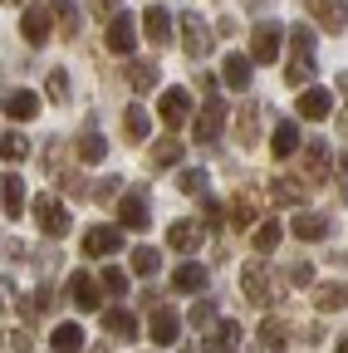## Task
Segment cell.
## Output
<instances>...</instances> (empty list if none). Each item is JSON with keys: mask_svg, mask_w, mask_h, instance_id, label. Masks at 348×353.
Wrapping results in <instances>:
<instances>
[{"mask_svg": "<svg viewBox=\"0 0 348 353\" xmlns=\"http://www.w3.org/2000/svg\"><path fill=\"white\" fill-rule=\"evenodd\" d=\"M123 245V231L118 226H94L89 236H83V250H89V255H113Z\"/></svg>", "mask_w": 348, "mask_h": 353, "instance_id": "cell-19", "label": "cell"}, {"mask_svg": "<svg viewBox=\"0 0 348 353\" xmlns=\"http://www.w3.org/2000/svg\"><path fill=\"white\" fill-rule=\"evenodd\" d=\"M20 34H25L30 44H45V39H50V10L30 6V10L20 15Z\"/></svg>", "mask_w": 348, "mask_h": 353, "instance_id": "cell-21", "label": "cell"}, {"mask_svg": "<svg viewBox=\"0 0 348 353\" xmlns=\"http://www.w3.org/2000/svg\"><path fill=\"white\" fill-rule=\"evenodd\" d=\"M280 236H285V221H275V216H270V221H260V226H255V250H260V255H270V250L280 245Z\"/></svg>", "mask_w": 348, "mask_h": 353, "instance_id": "cell-27", "label": "cell"}, {"mask_svg": "<svg viewBox=\"0 0 348 353\" xmlns=\"http://www.w3.org/2000/svg\"><path fill=\"white\" fill-rule=\"evenodd\" d=\"M89 6H94V15H103V20L118 15V0H89Z\"/></svg>", "mask_w": 348, "mask_h": 353, "instance_id": "cell-46", "label": "cell"}, {"mask_svg": "<svg viewBox=\"0 0 348 353\" xmlns=\"http://www.w3.org/2000/svg\"><path fill=\"white\" fill-rule=\"evenodd\" d=\"M236 343H240V324L236 319H221L206 334V353H236Z\"/></svg>", "mask_w": 348, "mask_h": 353, "instance_id": "cell-18", "label": "cell"}, {"mask_svg": "<svg viewBox=\"0 0 348 353\" xmlns=\"http://www.w3.org/2000/svg\"><path fill=\"white\" fill-rule=\"evenodd\" d=\"M34 221H39V231H45V236H69V226H74V221H69V206L59 201V196H34Z\"/></svg>", "mask_w": 348, "mask_h": 353, "instance_id": "cell-2", "label": "cell"}, {"mask_svg": "<svg viewBox=\"0 0 348 353\" xmlns=\"http://www.w3.org/2000/svg\"><path fill=\"white\" fill-rule=\"evenodd\" d=\"M127 83H133L138 94L157 88V64H152V59H143V64H127Z\"/></svg>", "mask_w": 348, "mask_h": 353, "instance_id": "cell-31", "label": "cell"}, {"mask_svg": "<svg viewBox=\"0 0 348 353\" xmlns=\"http://www.w3.org/2000/svg\"><path fill=\"white\" fill-rule=\"evenodd\" d=\"M103 329L113 339H138V314H127V309H103Z\"/></svg>", "mask_w": 348, "mask_h": 353, "instance_id": "cell-24", "label": "cell"}, {"mask_svg": "<svg viewBox=\"0 0 348 353\" xmlns=\"http://www.w3.org/2000/svg\"><path fill=\"white\" fill-rule=\"evenodd\" d=\"M285 280H289V285H309V280H314V270L299 260V265H289V270H285Z\"/></svg>", "mask_w": 348, "mask_h": 353, "instance_id": "cell-43", "label": "cell"}, {"mask_svg": "<svg viewBox=\"0 0 348 353\" xmlns=\"http://www.w3.org/2000/svg\"><path fill=\"white\" fill-rule=\"evenodd\" d=\"M314 79V30L309 25H294L289 30V69H285V83H309Z\"/></svg>", "mask_w": 348, "mask_h": 353, "instance_id": "cell-1", "label": "cell"}, {"mask_svg": "<svg viewBox=\"0 0 348 353\" xmlns=\"http://www.w3.org/2000/svg\"><path fill=\"white\" fill-rule=\"evenodd\" d=\"M10 348H15V353H30V334L15 329V334H10Z\"/></svg>", "mask_w": 348, "mask_h": 353, "instance_id": "cell-47", "label": "cell"}, {"mask_svg": "<svg viewBox=\"0 0 348 353\" xmlns=\"http://www.w3.org/2000/svg\"><path fill=\"white\" fill-rule=\"evenodd\" d=\"M314 304H319V309H343V304H348V290H343V285H319Z\"/></svg>", "mask_w": 348, "mask_h": 353, "instance_id": "cell-39", "label": "cell"}, {"mask_svg": "<svg viewBox=\"0 0 348 353\" xmlns=\"http://www.w3.org/2000/svg\"><path fill=\"white\" fill-rule=\"evenodd\" d=\"M275 201H285V206H289V201H304V187L289 182V176H280V182H275Z\"/></svg>", "mask_w": 348, "mask_h": 353, "instance_id": "cell-41", "label": "cell"}, {"mask_svg": "<svg viewBox=\"0 0 348 353\" xmlns=\"http://www.w3.org/2000/svg\"><path fill=\"white\" fill-rule=\"evenodd\" d=\"M182 138H162V143H152V167H172V162H182Z\"/></svg>", "mask_w": 348, "mask_h": 353, "instance_id": "cell-32", "label": "cell"}, {"mask_svg": "<svg viewBox=\"0 0 348 353\" xmlns=\"http://www.w3.org/2000/svg\"><path fill=\"white\" fill-rule=\"evenodd\" d=\"M79 157L83 162H103L108 157V143L99 138V132H83V138H79Z\"/></svg>", "mask_w": 348, "mask_h": 353, "instance_id": "cell-36", "label": "cell"}, {"mask_svg": "<svg viewBox=\"0 0 348 353\" xmlns=\"http://www.w3.org/2000/svg\"><path fill=\"white\" fill-rule=\"evenodd\" d=\"M127 260H133V270H138V275H157V270H162V255H157L152 245H138Z\"/></svg>", "mask_w": 348, "mask_h": 353, "instance_id": "cell-34", "label": "cell"}, {"mask_svg": "<svg viewBox=\"0 0 348 353\" xmlns=\"http://www.w3.org/2000/svg\"><path fill=\"white\" fill-rule=\"evenodd\" d=\"M50 348L54 353H83V329L79 324H54L50 329Z\"/></svg>", "mask_w": 348, "mask_h": 353, "instance_id": "cell-23", "label": "cell"}, {"mask_svg": "<svg viewBox=\"0 0 348 353\" xmlns=\"http://www.w3.org/2000/svg\"><path fill=\"white\" fill-rule=\"evenodd\" d=\"M147 339H152V343H162V348H167V343H177V339H182V319H177V309L157 304V309H152V319H147Z\"/></svg>", "mask_w": 348, "mask_h": 353, "instance_id": "cell-8", "label": "cell"}, {"mask_svg": "<svg viewBox=\"0 0 348 353\" xmlns=\"http://www.w3.org/2000/svg\"><path fill=\"white\" fill-rule=\"evenodd\" d=\"M221 79H226V88L245 94V88H250V59H245V54H226V59H221Z\"/></svg>", "mask_w": 348, "mask_h": 353, "instance_id": "cell-20", "label": "cell"}, {"mask_svg": "<svg viewBox=\"0 0 348 353\" xmlns=\"http://www.w3.org/2000/svg\"><path fill=\"white\" fill-rule=\"evenodd\" d=\"M294 148H299V128H294V123H280L275 138H270V152L285 162V157H294Z\"/></svg>", "mask_w": 348, "mask_h": 353, "instance_id": "cell-28", "label": "cell"}, {"mask_svg": "<svg viewBox=\"0 0 348 353\" xmlns=\"http://www.w3.org/2000/svg\"><path fill=\"white\" fill-rule=\"evenodd\" d=\"M123 132H127V138H133V143H147V132H152V113L133 103V108L123 113Z\"/></svg>", "mask_w": 348, "mask_h": 353, "instance_id": "cell-25", "label": "cell"}, {"mask_svg": "<svg viewBox=\"0 0 348 353\" xmlns=\"http://www.w3.org/2000/svg\"><path fill=\"white\" fill-rule=\"evenodd\" d=\"M69 299L83 309V314H94V309H99V285H94L89 270H74V275H69Z\"/></svg>", "mask_w": 348, "mask_h": 353, "instance_id": "cell-15", "label": "cell"}, {"mask_svg": "<svg viewBox=\"0 0 348 353\" xmlns=\"http://www.w3.org/2000/svg\"><path fill=\"white\" fill-rule=\"evenodd\" d=\"M177 187H182V192H192V196H206V172H201V167H187Z\"/></svg>", "mask_w": 348, "mask_h": 353, "instance_id": "cell-40", "label": "cell"}, {"mask_svg": "<svg viewBox=\"0 0 348 353\" xmlns=\"http://www.w3.org/2000/svg\"><path fill=\"white\" fill-rule=\"evenodd\" d=\"M255 128H260V113H255V103H245L240 118H236V132H240V143H245V148L255 143Z\"/></svg>", "mask_w": 348, "mask_h": 353, "instance_id": "cell-38", "label": "cell"}, {"mask_svg": "<svg viewBox=\"0 0 348 353\" xmlns=\"http://www.w3.org/2000/svg\"><path fill=\"white\" fill-rule=\"evenodd\" d=\"M0 108H6L15 123H30V118H39V94H30V88H10V94L0 99Z\"/></svg>", "mask_w": 348, "mask_h": 353, "instance_id": "cell-14", "label": "cell"}, {"mask_svg": "<svg viewBox=\"0 0 348 353\" xmlns=\"http://www.w3.org/2000/svg\"><path fill=\"white\" fill-rule=\"evenodd\" d=\"M280 39H285V30H280L275 20H265V25H260V30L250 34V59H255V64H275Z\"/></svg>", "mask_w": 348, "mask_h": 353, "instance_id": "cell-6", "label": "cell"}, {"mask_svg": "<svg viewBox=\"0 0 348 353\" xmlns=\"http://www.w3.org/2000/svg\"><path fill=\"white\" fill-rule=\"evenodd\" d=\"M103 44H108L113 54H133V50H138V25L127 20V15H113V20H108V34H103Z\"/></svg>", "mask_w": 348, "mask_h": 353, "instance_id": "cell-9", "label": "cell"}, {"mask_svg": "<svg viewBox=\"0 0 348 353\" xmlns=\"http://www.w3.org/2000/svg\"><path fill=\"white\" fill-rule=\"evenodd\" d=\"M329 162H334V152H329L324 138H309V143H304V176H309V187L329 176Z\"/></svg>", "mask_w": 348, "mask_h": 353, "instance_id": "cell-12", "label": "cell"}, {"mask_svg": "<svg viewBox=\"0 0 348 353\" xmlns=\"http://www.w3.org/2000/svg\"><path fill=\"white\" fill-rule=\"evenodd\" d=\"M10 6H20V0H10Z\"/></svg>", "mask_w": 348, "mask_h": 353, "instance_id": "cell-53", "label": "cell"}, {"mask_svg": "<svg viewBox=\"0 0 348 353\" xmlns=\"http://www.w3.org/2000/svg\"><path fill=\"white\" fill-rule=\"evenodd\" d=\"M50 10L59 15V34H64V39H74V34H79V20H74V0H50Z\"/></svg>", "mask_w": 348, "mask_h": 353, "instance_id": "cell-35", "label": "cell"}, {"mask_svg": "<svg viewBox=\"0 0 348 353\" xmlns=\"http://www.w3.org/2000/svg\"><path fill=\"white\" fill-rule=\"evenodd\" d=\"M206 280H211V275H206V265H192V260L172 270V290H182V294H201Z\"/></svg>", "mask_w": 348, "mask_h": 353, "instance_id": "cell-17", "label": "cell"}, {"mask_svg": "<svg viewBox=\"0 0 348 353\" xmlns=\"http://www.w3.org/2000/svg\"><path fill=\"white\" fill-rule=\"evenodd\" d=\"M334 353H348V334H343V339H338V348H334Z\"/></svg>", "mask_w": 348, "mask_h": 353, "instance_id": "cell-52", "label": "cell"}, {"mask_svg": "<svg viewBox=\"0 0 348 353\" xmlns=\"http://www.w3.org/2000/svg\"><path fill=\"white\" fill-rule=\"evenodd\" d=\"M334 83H338V94H348V74H338V79H334Z\"/></svg>", "mask_w": 348, "mask_h": 353, "instance_id": "cell-50", "label": "cell"}, {"mask_svg": "<svg viewBox=\"0 0 348 353\" xmlns=\"http://www.w3.org/2000/svg\"><path fill=\"white\" fill-rule=\"evenodd\" d=\"M294 108H299V118H309V123H324V118L334 113V94H329V88H314V83H309V88L299 94V103H294Z\"/></svg>", "mask_w": 348, "mask_h": 353, "instance_id": "cell-11", "label": "cell"}, {"mask_svg": "<svg viewBox=\"0 0 348 353\" xmlns=\"http://www.w3.org/2000/svg\"><path fill=\"white\" fill-rule=\"evenodd\" d=\"M99 201H108V196H118V182H113V176H108V182H99V192H94Z\"/></svg>", "mask_w": 348, "mask_h": 353, "instance_id": "cell-48", "label": "cell"}, {"mask_svg": "<svg viewBox=\"0 0 348 353\" xmlns=\"http://www.w3.org/2000/svg\"><path fill=\"white\" fill-rule=\"evenodd\" d=\"M260 343H265L270 353H285L289 348V329L280 319H265V324H260Z\"/></svg>", "mask_w": 348, "mask_h": 353, "instance_id": "cell-29", "label": "cell"}, {"mask_svg": "<svg viewBox=\"0 0 348 353\" xmlns=\"http://www.w3.org/2000/svg\"><path fill=\"white\" fill-rule=\"evenodd\" d=\"M0 201H6V216H20V211H25V182H20V176H6Z\"/></svg>", "mask_w": 348, "mask_h": 353, "instance_id": "cell-33", "label": "cell"}, {"mask_svg": "<svg viewBox=\"0 0 348 353\" xmlns=\"http://www.w3.org/2000/svg\"><path fill=\"white\" fill-rule=\"evenodd\" d=\"M338 192L348 196V157H338Z\"/></svg>", "mask_w": 348, "mask_h": 353, "instance_id": "cell-49", "label": "cell"}, {"mask_svg": "<svg viewBox=\"0 0 348 353\" xmlns=\"http://www.w3.org/2000/svg\"><path fill=\"white\" fill-rule=\"evenodd\" d=\"M250 221H255V196L240 192V196L231 201V226H250Z\"/></svg>", "mask_w": 348, "mask_h": 353, "instance_id": "cell-37", "label": "cell"}, {"mask_svg": "<svg viewBox=\"0 0 348 353\" xmlns=\"http://www.w3.org/2000/svg\"><path fill=\"white\" fill-rule=\"evenodd\" d=\"M201 236H206L201 221H172V226H167V245L182 250V255H192V250L201 245Z\"/></svg>", "mask_w": 348, "mask_h": 353, "instance_id": "cell-13", "label": "cell"}, {"mask_svg": "<svg viewBox=\"0 0 348 353\" xmlns=\"http://www.w3.org/2000/svg\"><path fill=\"white\" fill-rule=\"evenodd\" d=\"M289 231H294L299 241H324V236H329V216L304 211V216H294V221H289Z\"/></svg>", "mask_w": 348, "mask_h": 353, "instance_id": "cell-22", "label": "cell"}, {"mask_svg": "<svg viewBox=\"0 0 348 353\" xmlns=\"http://www.w3.org/2000/svg\"><path fill=\"white\" fill-rule=\"evenodd\" d=\"M240 290H245L250 304H275V285H270V275H265V265H245Z\"/></svg>", "mask_w": 348, "mask_h": 353, "instance_id": "cell-10", "label": "cell"}, {"mask_svg": "<svg viewBox=\"0 0 348 353\" xmlns=\"http://www.w3.org/2000/svg\"><path fill=\"white\" fill-rule=\"evenodd\" d=\"M211 319H216V304H211V299H201V304L192 309V324H211Z\"/></svg>", "mask_w": 348, "mask_h": 353, "instance_id": "cell-45", "label": "cell"}, {"mask_svg": "<svg viewBox=\"0 0 348 353\" xmlns=\"http://www.w3.org/2000/svg\"><path fill=\"white\" fill-rule=\"evenodd\" d=\"M50 94H54V99L69 94V74H64V69H50Z\"/></svg>", "mask_w": 348, "mask_h": 353, "instance_id": "cell-44", "label": "cell"}, {"mask_svg": "<svg viewBox=\"0 0 348 353\" xmlns=\"http://www.w3.org/2000/svg\"><path fill=\"white\" fill-rule=\"evenodd\" d=\"M182 44H187V59H206V50H211V30H206V20L196 15V10H187L182 20Z\"/></svg>", "mask_w": 348, "mask_h": 353, "instance_id": "cell-5", "label": "cell"}, {"mask_svg": "<svg viewBox=\"0 0 348 353\" xmlns=\"http://www.w3.org/2000/svg\"><path fill=\"white\" fill-rule=\"evenodd\" d=\"M157 113H162V123H167V128L192 123V94H187V88H167V94L157 99Z\"/></svg>", "mask_w": 348, "mask_h": 353, "instance_id": "cell-7", "label": "cell"}, {"mask_svg": "<svg viewBox=\"0 0 348 353\" xmlns=\"http://www.w3.org/2000/svg\"><path fill=\"white\" fill-rule=\"evenodd\" d=\"M152 226V211H147V196L143 192H127L118 201V231H147Z\"/></svg>", "mask_w": 348, "mask_h": 353, "instance_id": "cell-3", "label": "cell"}, {"mask_svg": "<svg viewBox=\"0 0 348 353\" xmlns=\"http://www.w3.org/2000/svg\"><path fill=\"white\" fill-rule=\"evenodd\" d=\"M338 132H343V138H348V113H343V118H338Z\"/></svg>", "mask_w": 348, "mask_h": 353, "instance_id": "cell-51", "label": "cell"}, {"mask_svg": "<svg viewBox=\"0 0 348 353\" xmlns=\"http://www.w3.org/2000/svg\"><path fill=\"white\" fill-rule=\"evenodd\" d=\"M314 10H319L324 30H334V34L348 25V0H314Z\"/></svg>", "mask_w": 348, "mask_h": 353, "instance_id": "cell-26", "label": "cell"}, {"mask_svg": "<svg viewBox=\"0 0 348 353\" xmlns=\"http://www.w3.org/2000/svg\"><path fill=\"white\" fill-rule=\"evenodd\" d=\"M25 157H30V143L20 138V132H0V162L15 167V162H25Z\"/></svg>", "mask_w": 348, "mask_h": 353, "instance_id": "cell-30", "label": "cell"}, {"mask_svg": "<svg viewBox=\"0 0 348 353\" xmlns=\"http://www.w3.org/2000/svg\"><path fill=\"white\" fill-rule=\"evenodd\" d=\"M221 128H226V103L221 99H206V108L196 113V123H192V132H196V143H216L221 138Z\"/></svg>", "mask_w": 348, "mask_h": 353, "instance_id": "cell-4", "label": "cell"}, {"mask_svg": "<svg viewBox=\"0 0 348 353\" xmlns=\"http://www.w3.org/2000/svg\"><path fill=\"white\" fill-rule=\"evenodd\" d=\"M99 280H103V290H108V294H127V275H123V270H113V265H108Z\"/></svg>", "mask_w": 348, "mask_h": 353, "instance_id": "cell-42", "label": "cell"}, {"mask_svg": "<svg viewBox=\"0 0 348 353\" xmlns=\"http://www.w3.org/2000/svg\"><path fill=\"white\" fill-rule=\"evenodd\" d=\"M143 34L157 44V50H162V44H172V15H167L162 6H147V10H143Z\"/></svg>", "mask_w": 348, "mask_h": 353, "instance_id": "cell-16", "label": "cell"}]
</instances>
